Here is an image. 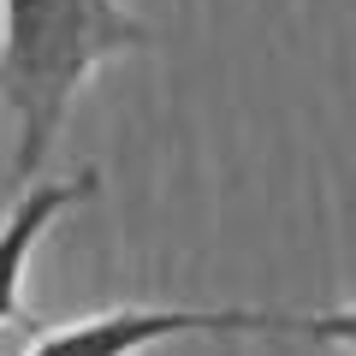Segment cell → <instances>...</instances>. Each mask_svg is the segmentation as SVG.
Segmentation results:
<instances>
[{
    "mask_svg": "<svg viewBox=\"0 0 356 356\" xmlns=\"http://www.w3.org/2000/svg\"><path fill=\"white\" fill-rule=\"evenodd\" d=\"M149 42L154 30L125 0H0V102L13 113L18 184L48 166L89 77Z\"/></svg>",
    "mask_w": 356,
    "mask_h": 356,
    "instance_id": "1",
    "label": "cell"
},
{
    "mask_svg": "<svg viewBox=\"0 0 356 356\" xmlns=\"http://www.w3.org/2000/svg\"><path fill=\"white\" fill-rule=\"evenodd\" d=\"M273 332H297V339H315V344H332V350L356 356V303L350 309H327V315H273Z\"/></svg>",
    "mask_w": 356,
    "mask_h": 356,
    "instance_id": "4",
    "label": "cell"
},
{
    "mask_svg": "<svg viewBox=\"0 0 356 356\" xmlns=\"http://www.w3.org/2000/svg\"><path fill=\"white\" fill-rule=\"evenodd\" d=\"M280 309H107V315L65 321L54 332H36L24 356H143L172 339H243L273 332Z\"/></svg>",
    "mask_w": 356,
    "mask_h": 356,
    "instance_id": "2",
    "label": "cell"
},
{
    "mask_svg": "<svg viewBox=\"0 0 356 356\" xmlns=\"http://www.w3.org/2000/svg\"><path fill=\"white\" fill-rule=\"evenodd\" d=\"M102 191L95 172H72V178H54V184H30L6 220H0V327H24L30 309H24V273H30V255L36 243L48 238V226L65 214L72 202H89Z\"/></svg>",
    "mask_w": 356,
    "mask_h": 356,
    "instance_id": "3",
    "label": "cell"
}]
</instances>
